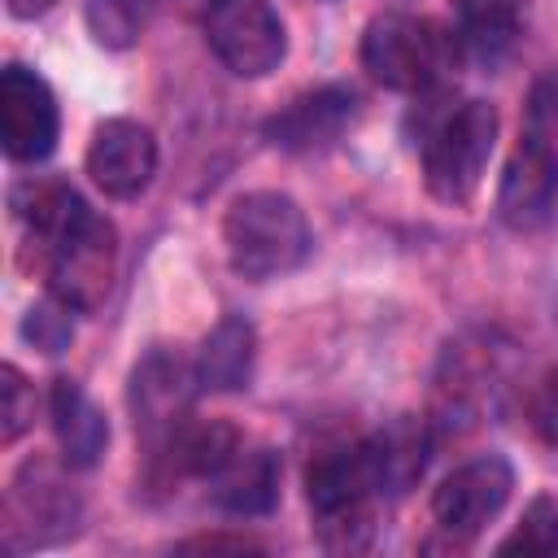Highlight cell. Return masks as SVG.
<instances>
[{
	"label": "cell",
	"instance_id": "484cf974",
	"mask_svg": "<svg viewBox=\"0 0 558 558\" xmlns=\"http://www.w3.org/2000/svg\"><path fill=\"white\" fill-rule=\"evenodd\" d=\"M179 549H235V554H244V549H262V545H253L244 536H192Z\"/></svg>",
	"mask_w": 558,
	"mask_h": 558
},
{
	"label": "cell",
	"instance_id": "9c48e42d",
	"mask_svg": "<svg viewBox=\"0 0 558 558\" xmlns=\"http://www.w3.org/2000/svg\"><path fill=\"white\" fill-rule=\"evenodd\" d=\"M201 392V379H196V362L179 357L174 349L157 344L148 349L135 371H131V384H126V405L135 414V432H144L148 440H161L170 445L192 410Z\"/></svg>",
	"mask_w": 558,
	"mask_h": 558
},
{
	"label": "cell",
	"instance_id": "44dd1931",
	"mask_svg": "<svg viewBox=\"0 0 558 558\" xmlns=\"http://www.w3.org/2000/svg\"><path fill=\"white\" fill-rule=\"evenodd\" d=\"M83 13L100 48H131L144 31V0H87Z\"/></svg>",
	"mask_w": 558,
	"mask_h": 558
},
{
	"label": "cell",
	"instance_id": "ffe728a7",
	"mask_svg": "<svg viewBox=\"0 0 558 558\" xmlns=\"http://www.w3.org/2000/svg\"><path fill=\"white\" fill-rule=\"evenodd\" d=\"M244 432L235 423H222V418H209V423H183L179 436L170 440V458L183 475H196V480H214L218 471L231 466V458L244 449Z\"/></svg>",
	"mask_w": 558,
	"mask_h": 558
},
{
	"label": "cell",
	"instance_id": "7a4b0ae2",
	"mask_svg": "<svg viewBox=\"0 0 558 558\" xmlns=\"http://www.w3.org/2000/svg\"><path fill=\"white\" fill-rule=\"evenodd\" d=\"M222 244L240 279L266 283L296 270L310 257L314 231L305 209L288 192H244L231 201L222 218Z\"/></svg>",
	"mask_w": 558,
	"mask_h": 558
},
{
	"label": "cell",
	"instance_id": "8fae6325",
	"mask_svg": "<svg viewBox=\"0 0 558 558\" xmlns=\"http://www.w3.org/2000/svg\"><path fill=\"white\" fill-rule=\"evenodd\" d=\"M362 118V100L349 83H323L292 96L262 122V140L279 153H323L340 144Z\"/></svg>",
	"mask_w": 558,
	"mask_h": 558
},
{
	"label": "cell",
	"instance_id": "d4e9b609",
	"mask_svg": "<svg viewBox=\"0 0 558 558\" xmlns=\"http://www.w3.org/2000/svg\"><path fill=\"white\" fill-rule=\"evenodd\" d=\"M527 427L558 449V362L541 371V379L527 388Z\"/></svg>",
	"mask_w": 558,
	"mask_h": 558
},
{
	"label": "cell",
	"instance_id": "6da1fadb",
	"mask_svg": "<svg viewBox=\"0 0 558 558\" xmlns=\"http://www.w3.org/2000/svg\"><path fill=\"white\" fill-rule=\"evenodd\" d=\"M362 70L405 96H423L440 87L458 61H462V39L453 26L436 17H414V13H375L362 31Z\"/></svg>",
	"mask_w": 558,
	"mask_h": 558
},
{
	"label": "cell",
	"instance_id": "2e32d148",
	"mask_svg": "<svg viewBox=\"0 0 558 558\" xmlns=\"http://www.w3.org/2000/svg\"><path fill=\"white\" fill-rule=\"evenodd\" d=\"M218 510L235 519H262L279 506V453L266 445H244L227 471L209 480Z\"/></svg>",
	"mask_w": 558,
	"mask_h": 558
},
{
	"label": "cell",
	"instance_id": "277c9868",
	"mask_svg": "<svg viewBox=\"0 0 558 558\" xmlns=\"http://www.w3.org/2000/svg\"><path fill=\"white\" fill-rule=\"evenodd\" d=\"M497 109L488 100H462L445 109L423 135V183L445 205H471L488 157L497 148Z\"/></svg>",
	"mask_w": 558,
	"mask_h": 558
},
{
	"label": "cell",
	"instance_id": "4fadbf2b",
	"mask_svg": "<svg viewBox=\"0 0 558 558\" xmlns=\"http://www.w3.org/2000/svg\"><path fill=\"white\" fill-rule=\"evenodd\" d=\"M92 183L113 201H135L157 174V135L135 118H105L83 157Z\"/></svg>",
	"mask_w": 558,
	"mask_h": 558
},
{
	"label": "cell",
	"instance_id": "5b68a950",
	"mask_svg": "<svg viewBox=\"0 0 558 558\" xmlns=\"http://www.w3.org/2000/svg\"><path fill=\"white\" fill-rule=\"evenodd\" d=\"M48 292L74 314H96L118 279V231L105 214L87 209L48 253Z\"/></svg>",
	"mask_w": 558,
	"mask_h": 558
},
{
	"label": "cell",
	"instance_id": "5bb4252c",
	"mask_svg": "<svg viewBox=\"0 0 558 558\" xmlns=\"http://www.w3.org/2000/svg\"><path fill=\"white\" fill-rule=\"evenodd\" d=\"M48 418H52V436L61 449V462L74 471H92L105 449H109V418L105 410L83 392L78 379L61 375L48 388Z\"/></svg>",
	"mask_w": 558,
	"mask_h": 558
},
{
	"label": "cell",
	"instance_id": "e0dca14e",
	"mask_svg": "<svg viewBox=\"0 0 558 558\" xmlns=\"http://www.w3.org/2000/svg\"><path fill=\"white\" fill-rule=\"evenodd\" d=\"M257 362V331L244 314H227L209 327L196 353V379L201 392H240L253 379Z\"/></svg>",
	"mask_w": 558,
	"mask_h": 558
},
{
	"label": "cell",
	"instance_id": "3957f363",
	"mask_svg": "<svg viewBox=\"0 0 558 558\" xmlns=\"http://www.w3.org/2000/svg\"><path fill=\"white\" fill-rule=\"evenodd\" d=\"M379 480L371 462V445L349 440L336 449H323L305 466V501L314 510L318 536L327 549H362L371 536V506L379 501Z\"/></svg>",
	"mask_w": 558,
	"mask_h": 558
},
{
	"label": "cell",
	"instance_id": "d6986e66",
	"mask_svg": "<svg viewBox=\"0 0 558 558\" xmlns=\"http://www.w3.org/2000/svg\"><path fill=\"white\" fill-rule=\"evenodd\" d=\"M527 26V0H453V31L462 52L501 61Z\"/></svg>",
	"mask_w": 558,
	"mask_h": 558
},
{
	"label": "cell",
	"instance_id": "ba28073f",
	"mask_svg": "<svg viewBox=\"0 0 558 558\" xmlns=\"http://www.w3.org/2000/svg\"><path fill=\"white\" fill-rule=\"evenodd\" d=\"M61 140V109L44 74H35L22 61H9L0 70V148L9 161L35 166L52 157Z\"/></svg>",
	"mask_w": 558,
	"mask_h": 558
},
{
	"label": "cell",
	"instance_id": "8992f818",
	"mask_svg": "<svg viewBox=\"0 0 558 558\" xmlns=\"http://www.w3.org/2000/svg\"><path fill=\"white\" fill-rule=\"evenodd\" d=\"M83 523V501L74 484L44 458H31L9 480L4 497V545L9 549H39L74 536Z\"/></svg>",
	"mask_w": 558,
	"mask_h": 558
},
{
	"label": "cell",
	"instance_id": "603a6c76",
	"mask_svg": "<svg viewBox=\"0 0 558 558\" xmlns=\"http://www.w3.org/2000/svg\"><path fill=\"white\" fill-rule=\"evenodd\" d=\"M22 340L39 353H65L74 340V310L48 292V301H39L22 314Z\"/></svg>",
	"mask_w": 558,
	"mask_h": 558
},
{
	"label": "cell",
	"instance_id": "9a60e30c",
	"mask_svg": "<svg viewBox=\"0 0 558 558\" xmlns=\"http://www.w3.org/2000/svg\"><path fill=\"white\" fill-rule=\"evenodd\" d=\"M366 445H371V462L384 497H405L432 462V427L418 414L388 418L379 432L366 436Z\"/></svg>",
	"mask_w": 558,
	"mask_h": 558
},
{
	"label": "cell",
	"instance_id": "30bf717a",
	"mask_svg": "<svg viewBox=\"0 0 558 558\" xmlns=\"http://www.w3.org/2000/svg\"><path fill=\"white\" fill-rule=\"evenodd\" d=\"M514 493V466L501 453H480L462 466H453L436 493H432V514L453 541H475L510 501Z\"/></svg>",
	"mask_w": 558,
	"mask_h": 558
},
{
	"label": "cell",
	"instance_id": "52a82bcc",
	"mask_svg": "<svg viewBox=\"0 0 558 558\" xmlns=\"http://www.w3.org/2000/svg\"><path fill=\"white\" fill-rule=\"evenodd\" d=\"M205 44L235 78H266L288 57V31L270 0H209Z\"/></svg>",
	"mask_w": 558,
	"mask_h": 558
},
{
	"label": "cell",
	"instance_id": "cb8c5ba5",
	"mask_svg": "<svg viewBox=\"0 0 558 558\" xmlns=\"http://www.w3.org/2000/svg\"><path fill=\"white\" fill-rule=\"evenodd\" d=\"M31 423H35V388L13 362H4L0 366V440L13 445Z\"/></svg>",
	"mask_w": 558,
	"mask_h": 558
},
{
	"label": "cell",
	"instance_id": "7402d4cb",
	"mask_svg": "<svg viewBox=\"0 0 558 558\" xmlns=\"http://www.w3.org/2000/svg\"><path fill=\"white\" fill-rule=\"evenodd\" d=\"M497 554H558V501L554 497H532L519 527L497 545Z\"/></svg>",
	"mask_w": 558,
	"mask_h": 558
},
{
	"label": "cell",
	"instance_id": "ac0fdd59",
	"mask_svg": "<svg viewBox=\"0 0 558 558\" xmlns=\"http://www.w3.org/2000/svg\"><path fill=\"white\" fill-rule=\"evenodd\" d=\"M9 205H13V218L22 222L26 240L39 244L44 253L92 209L65 179H26L13 187Z\"/></svg>",
	"mask_w": 558,
	"mask_h": 558
},
{
	"label": "cell",
	"instance_id": "4316f807",
	"mask_svg": "<svg viewBox=\"0 0 558 558\" xmlns=\"http://www.w3.org/2000/svg\"><path fill=\"white\" fill-rule=\"evenodd\" d=\"M52 4H57V0H4V9H9L13 17H44Z\"/></svg>",
	"mask_w": 558,
	"mask_h": 558
},
{
	"label": "cell",
	"instance_id": "7c38bea8",
	"mask_svg": "<svg viewBox=\"0 0 558 558\" xmlns=\"http://www.w3.org/2000/svg\"><path fill=\"white\" fill-rule=\"evenodd\" d=\"M558 214V148L545 131L519 135L497 183V218L510 231H541Z\"/></svg>",
	"mask_w": 558,
	"mask_h": 558
}]
</instances>
